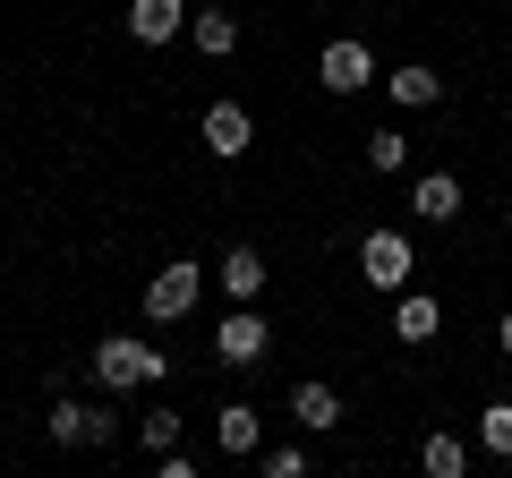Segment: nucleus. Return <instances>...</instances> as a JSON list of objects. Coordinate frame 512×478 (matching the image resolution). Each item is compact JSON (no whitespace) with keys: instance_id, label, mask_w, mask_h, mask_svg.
Listing matches in <instances>:
<instances>
[{"instance_id":"6e6552de","label":"nucleus","mask_w":512,"mask_h":478,"mask_svg":"<svg viewBox=\"0 0 512 478\" xmlns=\"http://www.w3.org/2000/svg\"><path fill=\"white\" fill-rule=\"evenodd\" d=\"M197 129H205V146H214L222 163H239V154L256 146V120H248V103H205V120H197Z\"/></svg>"},{"instance_id":"aec40b11","label":"nucleus","mask_w":512,"mask_h":478,"mask_svg":"<svg viewBox=\"0 0 512 478\" xmlns=\"http://www.w3.org/2000/svg\"><path fill=\"white\" fill-rule=\"evenodd\" d=\"M137 444H146V453H171V444H180V419H171V410H146V419H137Z\"/></svg>"},{"instance_id":"a211bd4d","label":"nucleus","mask_w":512,"mask_h":478,"mask_svg":"<svg viewBox=\"0 0 512 478\" xmlns=\"http://www.w3.org/2000/svg\"><path fill=\"white\" fill-rule=\"evenodd\" d=\"M410 163V137L402 129H376V137H367V171H402Z\"/></svg>"},{"instance_id":"f03ea898","label":"nucleus","mask_w":512,"mask_h":478,"mask_svg":"<svg viewBox=\"0 0 512 478\" xmlns=\"http://www.w3.org/2000/svg\"><path fill=\"white\" fill-rule=\"evenodd\" d=\"M376 77L384 69H376V52H367L359 35H333L325 52H316V86H325V94H367Z\"/></svg>"},{"instance_id":"9b49d317","label":"nucleus","mask_w":512,"mask_h":478,"mask_svg":"<svg viewBox=\"0 0 512 478\" xmlns=\"http://www.w3.org/2000/svg\"><path fill=\"white\" fill-rule=\"evenodd\" d=\"M393 333H402V342H436V333H444L436 291H402V299H393Z\"/></svg>"},{"instance_id":"20e7f679","label":"nucleus","mask_w":512,"mask_h":478,"mask_svg":"<svg viewBox=\"0 0 512 478\" xmlns=\"http://www.w3.org/2000/svg\"><path fill=\"white\" fill-rule=\"evenodd\" d=\"M43 427H52V444H69V453H77V444H111V436H120V419H111L103 402H69V393L52 402Z\"/></svg>"},{"instance_id":"4468645a","label":"nucleus","mask_w":512,"mask_h":478,"mask_svg":"<svg viewBox=\"0 0 512 478\" xmlns=\"http://www.w3.org/2000/svg\"><path fill=\"white\" fill-rule=\"evenodd\" d=\"M256 291H265V257H256V248H231V257H222V299L248 308Z\"/></svg>"},{"instance_id":"1a4fd4ad","label":"nucleus","mask_w":512,"mask_h":478,"mask_svg":"<svg viewBox=\"0 0 512 478\" xmlns=\"http://www.w3.org/2000/svg\"><path fill=\"white\" fill-rule=\"evenodd\" d=\"M188 43H197L205 60H231L239 52V18L231 9H188Z\"/></svg>"},{"instance_id":"39448f33","label":"nucleus","mask_w":512,"mask_h":478,"mask_svg":"<svg viewBox=\"0 0 512 478\" xmlns=\"http://www.w3.org/2000/svg\"><path fill=\"white\" fill-rule=\"evenodd\" d=\"M359 282L367 291H402L410 282V239L402 231H367L359 239Z\"/></svg>"},{"instance_id":"dca6fc26","label":"nucleus","mask_w":512,"mask_h":478,"mask_svg":"<svg viewBox=\"0 0 512 478\" xmlns=\"http://www.w3.org/2000/svg\"><path fill=\"white\" fill-rule=\"evenodd\" d=\"M419 461H427V478H461V470H470V444H461V436H444V427H436V436L419 444Z\"/></svg>"},{"instance_id":"9d476101","label":"nucleus","mask_w":512,"mask_h":478,"mask_svg":"<svg viewBox=\"0 0 512 478\" xmlns=\"http://www.w3.org/2000/svg\"><path fill=\"white\" fill-rule=\"evenodd\" d=\"M410 214L453 222V214H461V180H453V171H419V180H410Z\"/></svg>"},{"instance_id":"f8f14e48","label":"nucleus","mask_w":512,"mask_h":478,"mask_svg":"<svg viewBox=\"0 0 512 478\" xmlns=\"http://www.w3.org/2000/svg\"><path fill=\"white\" fill-rule=\"evenodd\" d=\"M384 94H393L402 111H427V103L444 94V77L427 69V60H410V69H384Z\"/></svg>"},{"instance_id":"0eeeda50","label":"nucleus","mask_w":512,"mask_h":478,"mask_svg":"<svg viewBox=\"0 0 512 478\" xmlns=\"http://www.w3.org/2000/svg\"><path fill=\"white\" fill-rule=\"evenodd\" d=\"M128 35L146 43V52L180 43V35H188V0H128Z\"/></svg>"},{"instance_id":"f257e3e1","label":"nucleus","mask_w":512,"mask_h":478,"mask_svg":"<svg viewBox=\"0 0 512 478\" xmlns=\"http://www.w3.org/2000/svg\"><path fill=\"white\" fill-rule=\"evenodd\" d=\"M86 368L103 393H137V385H163V350L137 342V333H103V342L86 350Z\"/></svg>"},{"instance_id":"412c9836","label":"nucleus","mask_w":512,"mask_h":478,"mask_svg":"<svg viewBox=\"0 0 512 478\" xmlns=\"http://www.w3.org/2000/svg\"><path fill=\"white\" fill-rule=\"evenodd\" d=\"M495 350H504V359H512V308H504V325H495Z\"/></svg>"},{"instance_id":"7ed1b4c3","label":"nucleus","mask_w":512,"mask_h":478,"mask_svg":"<svg viewBox=\"0 0 512 478\" xmlns=\"http://www.w3.org/2000/svg\"><path fill=\"white\" fill-rule=\"evenodd\" d=\"M197 299H205V265H188V257H171L163 274L146 282V316H154V325H180Z\"/></svg>"},{"instance_id":"6ab92c4d","label":"nucleus","mask_w":512,"mask_h":478,"mask_svg":"<svg viewBox=\"0 0 512 478\" xmlns=\"http://www.w3.org/2000/svg\"><path fill=\"white\" fill-rule=\"evenodd\" d=\"M265 478H308V444H274V453H256Z\"/></svg>"},{"instance_id":"f3484780","label":"nucleus","mask_w":512,"mask_h":478,"mask_svg":"<svg viewBox=\"0 0 512 478\" xmlns=\"http://www.w3.org/2000/svg\"><path fill=\"white\" fill-rule=\"evenodd\" d=\"M478 444H487L495 461H512V402H487V410H478Z\"/></svg>"},{"instance_id":"423d86ee","label":"nucleus","mask_w":512,"mask_h":478,"mask_svg":"<svg viewBox=\"0 0 512 478\" xmlns=\"http://www.w3.org/2000/svg\"><path fill=\"white\" fill-rule=\"evenodd\" d=\"M265 342H274V325H265L256 308H239V316H222L214 359H222V368H256V359H265Z\"/></svg>"},{"instance_id":"2eb2a0df","label":"nucleus","mask_w":512,"mask_h":478,"mask_svg":"<svg viewBox=\"0 0 512 478\" xmlns=\"http://www.w3.org/2000/svg\"><path fill=\"white\" fill-rule=\"evenodd\" d=\"M214 436H222V453H256V436H265V419H256L248 402H222V410H214Z\"/></svg>"},{"instance_id":"ddd939ff","label":"nucleus","mask_w":512,"mask_h":478,"mask_svg":"<svg viewBox=\"0 0 512 478\" xmlns=\"http://www.w3.org/2000/svg\"><path fill=\"white\" fill-rule=\"evenodd\" d=\"M291 419L308 427V436H325V427H342V393H333V385H299L291 393Z\"/></svg>"}]
</instances>
